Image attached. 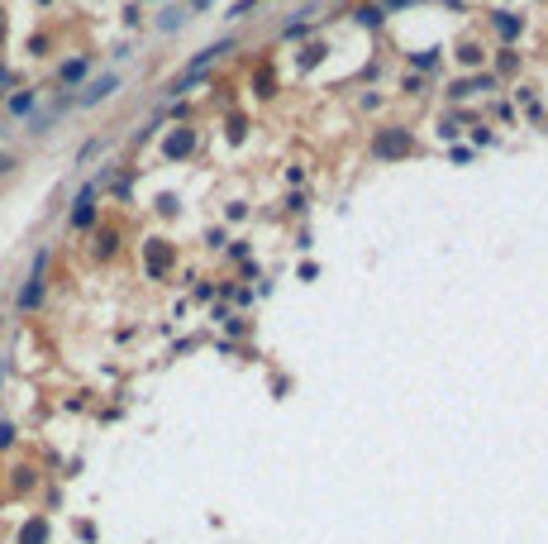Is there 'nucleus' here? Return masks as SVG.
Masks as SVG:
<instances>
[{
	"label": "nucleus",
	"instance_id": "f257e3e1",
	"mask_svg": "<svg viewBox=\"0 0 548 544\" xmlns=\"http://www.w3.org/2000/svg\"><path fill=\"white\" fill-rule=\"evenodd\" d=\"M410 148H415V139H410V129H401V125H386V129L372 134V158L376 162H396V158H406Z\"/></svg>",
	"mask_w": 548,
	"mask_h": 544
},
{
	"label": "nucleus",
	"instance_id": "f03ea898",
	"mask_svg": "<svg viewBox=\"0 0 548 544\" xmlns=\"http://www.w3.org/2000/svg\"><path fill=\"white\" fill-rule=\"evenodd\" d=\"M115 91H120V72H100L95 81H86V91H81V96H72V105H77V110H91V105L110 100Z\"/></svg>",
	"mask_w": 548,
	"mask_h": 544
},
{
	"label": "nucleus",
	"instance_id": "7ed1b4c3",
	"mask_svg": "<svg viewBox=\"0 0 548 544\" xmlns=\"http://www.w3.org/2000/svg\"><path fill=\"white\" fill-rule=\"evenodd\" d=\"M43 268H48V249H38L29 277H24V291H19V310H38V301H43Z\"/></svg>",
	"mask_w": 548,
	"mask_h": 544
},
{
	"label": "nucleus",
	"instance_id": "20e7f679",
	"mask_svg": "<svg viewBox=\"0 0 548 544\" xmlns=\"http://www.w3.org/2000/svg\"><path fill=\"white\" fill-rule=\"evenodd\" d=\"M95 192H100V182H86L77 192V201H72V215H67V224L72 229H91L95 224Z\"/></svg>",
	"mask_w": 548,
	"mask_h": 544
},
{
	"label": "nucleus",
	"instance_id": "39448f33",
	"mask_svg": "<svg viewBox=\"0 0 548 544\" xmlns=\"http://www.w3.org/2000/svg\"><path fill=\"white\" fill-rule=\"evenodd\" d=\"M229 48H234V38H219V43H205V48H201V53H196V58L186 63V72H181V77H201L205 67L215 63V58H224Z\"/></svg>",
	"mask_w": 548,
	"mask_h": 544
},
{
	"label": "nucleus",
	"instance_id": "423d86ee",
	"mask_svg": "<svg viewBox=\"0 0 548 544\" xmlns=\"http://www.w3.org/2000/svg\"><path fill=\"white\" fill-rule=\"evenodd\" d=\"M191 148H196V129H172L167 139H162V158H191Z\"/></svg>",
	"mask_w": 548,
	"mask_h": 544
},
{
	"label": "nucleus",
	"instance_id": "0eeeda50",
	"mask_svg": "<svg viewBox=\"0 0 548 544\" xmlns=\"http://www.w3.org/2000/svg\"><path fill=\"white\" fill-rule=\"evenodd\" d=\"M86 77H91V58H67V63L58 67V86H63V91L77 86V81H86Z\"/></svg>",
	"mask_w": 548,
	"mask_h": 544
},
{
	"label": "nucleus",
	"instance_id": "6e6552de",
	"mask_svg": "<svg viewBox=\"0 0 548 544\" xmlns=\"http://www.w3.org/2000/svg\"><path fill=\"white\" fill-rule=\"evenodd\" d=\"M167 268H172V249L162 239H148V277H162Z\"/></svg>",
	"mask_w": 548,
	"mask_h": 544
},
{
	"label": "nucleus",
	"instance_id": "1a4fd4ad",
	"mask_svg": "<svg viewBox=\"0 0 548 544\" xmlns=\"http://www.w3.org/2000/svg\"><path fill=\"white\" fill-rule=\"evenodd\" d=\"M5 110L15 115V120H29V115L38 110V91H15V96L5 100Z\"/></svg>",
	"mask_w": 548,
	"mask_h": 544
},
{
	"label": "nucleus",
	"instance_id": "9d476101",
	"mask_svg": "<svg viewBox=\"0 0 548 544\" xmlns=\"http://www.w3.org/2000/svg\"><path fill=\"white\" fill-rule=\"evenodd\" d=\"M491 24H496V33H501L505 43H510V38H520V15H510V10H496V15H491Z\"/></svg>",
	"mask_w": 548,
	"mask_h": 544
},
{
	"label": "nucleus",
	"instance_id": "9b49d317",
	"mask_svg": "<svg viewBox=\"0 0 548 544\" xmlns=\"http://www.w3.org/2000/svg\"><path fill=\"white\" fill-rule=\"evenodd\" d=\"M496 86V77H477V81H458V86H448V96L453 100H463V96H472V91H491Z\"/></svg>",
	"mask_w": 548,
	"mask_h": 544
},
{
	"label": "nucleus",
	"instance_id": "f8f14e48",
	"mask_svg": "<svg viewBox=\"0 0 548 544\" xmlns=\"http://www.w3.org/2000/svg\"><path fill=\"white\" fill-rule=\"evenodd\" d=\"M181 24H186V10H181V5H167V10H162V15H157V29H162V33H172V29H181Z\"/></svg>",
	"mask_w": 548,
	"mask_h": 544
},
{
	"label": "nucleus",
	"instance_id": "ddd939ff",
	"mask_svg": "<svg viewBox=\"0 0 548 544\" xmlns=\"http://www.w3.org/2000/svg\"><path fill=\"white\" fill-rule=\"evenodd\" d=\"M353 24H362V29H381V5H358V10H353Z\"/></svg>",
	"mask_w": 548,
	"mask_h": 544
},
{
	"label": "nucleus",
	"instance_id": "4468645a",
	"mask_svg": "<svg viewBox=\"0 0 548 544\" xmlns=\"http://www.w3.org/2000/svg\"><path fill=\"white\" fill-rule=\"evenodd\" d=\"M19 544H48V521H29L19 530Z\"/></svg>",
	"mask_w": 548,
	"mask_h": 544
},
{
	"label": "nucleus",
	"instance_id": "2eb2a0df",
	"mask_svg": "<svg viewBox=\"0 0 548 544\" xmlns=\"http://www.w3.org/2000/svg\"><path fill=\"white\" fill-rule=\"evenodd\" d=\"M115 244H120V234H115V229H100V234H95V258H110Z\"/></svg>",
	"mask_w": 548,
	"mask_h": 544
},
{
	"label": "nucleus",
	"instance_id": "dca6fc26",
	"mask_svg": "<svg viewBox=\"0 0 548 544\" xmlns=\"http://www.w3.org/2000/svg\"><path fill=\"white\" fill-rule=\"evenodd\" d=\"M410 63L420 67V72H429V67L438 63V48H420V53H410Z\"/></svg>",
	"mask_w": 548,
	"mask_h": 544
},
{
	"label": "nucleus",
	"instance_id": "f3484780",
	"mask_svg": "<svg viewBox=\"0 0 548 544\" xmlns=\"http://www.w3.org/2000/svg\"><path fill=\"white\" fill-rule=\"evenodd\" d=\"M458 58H463V63H468V67H477V63H482V48H477V43H468V48L458 53Z\"/></svg>",
	"mask_w": 548,
	"mask_h": 544
},
{
	"label": "nucleus",
	"instance_id": "a211bd4d",
	"mask_svg": "<svg viewBox=\"0 0 548 544\" xmlns=\"http://www.w3.org/2000/svg\"><path fill=\"white\" fill-rule=\"evenodd\" d=\"M15 167H19L15 153H0V177H5V172H15Z\"/></svg>",
	"mask_w": 548,
	"mask_h": 544
},
{
	"label": "nucleus",
	"instance_id": "6ab92c4d",
	"mask_svg": "<svg viewBox=\"0 0 548 544\" xmlns=\"http://www.w3.org/2000/svg\"><path fill=\"white\" fill-rule=\"evenodd\" d=\"M320 58H325V48L315 43V48H305V58H300V63H305V67H315V63H320Z\"/></svg>",
	"mask_w": 548,
	"mask_h": 544
},
{
	"label": "nucleus",
	"instance_id": "aec40b11",
	"mask_svg": "<svg viewBox=\"0 0 548 544\" xmlns=\"http://www.w3.org/2000/svg\"><path fill=\"white\" fill-rule=\"evenodd\" d=\"M10 439H15V425H10V420H0V444H10Z\"/></svg>",
	"mask_w": 548,
	"mask_h": 544
},
{
	"label": "nucleus",
	"instance_id": "412c9836",
	"mask_svg": "<svg viewBox=\"0 0 548 544\" xmlns=\"http://www.w3.org/2000/svg\"><path fill=\"white\" fill-rule=\"evenodd\" d=\"M210 5H215V0H191V10H210Z\"/></svg>",
	"mask_w": 548,
	"mask_h": 544
},
{
	"label": "nucleus",
	"instance_id": "4be33fe9",
	"mask_svg": "<svg viewBox=\"0 0 548 544\" xmlns=\"http://www.w3.org/2000/svg\"><path fill=\"white\" fill-rule=\"evenodd\" d=\"M0 43H5V10H0Z\"/></svg>",
	"mask_w": 548,
	"mask_h": 544
},
{
	"label": "nucleus",
	"instance_id": "5701e85b",
	"mask_svg": "<svg viewBox=\"0 0 548 544\" xmlns=\"http://www.w3.org/2000/svg\"><path fill=\"white\" fill-rule=\"evenodd\" d=\"M386 5H406V0H386Z\"/></svg>",
	"mask_w": 548,
	"mask_h": 544
},
{
	"label": "nucleus",
	"instance_id": "b1692460",
	"mask_svg": "<svg viewBox=\"0 0 548 544\" xmlns=\"http://www.w3.org/2000/svg\"><path fill=\"white\" fill-rule=\"evenodd\" d=\"M0 139H5V125H0Z\"/></svg>",
	"mask_w": 548,
	"mask_h": 544
},
{
	"label": "nucleus",
	"instance_id": "393cba45",
	"mask_svg": "<svg viewBox=\"0 0 548 544\" xmlns=\"http://www.w3.org/2000/svg\"><path fill=\"white\" fill-rule=\"evenodd\" d=\"M0 96H5V91H0Z\"/></svg>",
	"mask_w": 548,
	"mask_h": 544
}]
</instances>
